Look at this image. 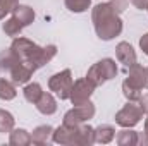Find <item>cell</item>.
<instances>
[{"label":"cell","mask_w":148,"mask_h":146,"mask_svg":"<svg viewBox=\"0 0 148 146\" xmlns=\"http://www.w3.org/2000/svg\"><path fill=\"white\" fill-rule=\"evenodd\" d=\"M147 77H148V67H147ZM147 89H148V81H147Z\"/></svg>","instance_id":"31"},{"label":"cell","mask_w":148,"mask_h":146,"mask_svg":"<svg viewBox=\"0 0 148 146\" xmlns=\"http://www.w3.org/2000/svg\"><path fill=\"white\" fill-rule=\"evenodd\" d=\"M91 21L100 40L109 41L112 38L119 36L122 31V21L119 17V12L112 7L110 2L97 3L95 9L91 10Z\"/></svg>","instance_id":"1"},{"label":"cell","mask_w":148,"mask_h":146,"mask_svg":"<svg viewBox=\"0 0 148 146\" xmlns=\"http://www.w3.org/2000/svg\"><path fill=\"white\" fill-rule=\"evenodd\" d=\"M140 46H141V50L145 52V55H148V33L141 36V40H140Z\"/></svg>","instance_id":"28"},{"label":"cell","mask_w":148,"mask_h":146,"mask_svg":"<svg viewBox=\"0 0 148 146\" xmlns=\"http://www.w3.org/2000/svg\"><path fill=\"white\" fill-rule=\"evenodd\" d=\"M2 29H3V33H5V35H9V36L16 38V36H19V35H21V31H23V26H21V23H19L17 19L10 17V19H7V21L3 23Z\"/></svg>","instance_id":"21"},{"label":"cell","mask_w":148,"mask_h":146,"mask_svg":"<svg viewBox=\"0 0 148 146\" xmlns=\"http://www.w3.org/2000/svg\"><path fill=\"white\" fill-rule=\"evenodd\" d=\"M115 76H117V64H115V60L114 59H102V60H98L97 64H93L90 67V71L86 74V79L95 88H98L105 81H109V79L115 77Z\"/></svg>","instance_id":"3"},{"label":"cell","mask_w":148,"mask_h":146,"mask_svg":"<svg viewBox=\"0 0 148 146\" xmlns=\"http://www.w3.org/2000/svg\"><path fill=\"white\" fill-rule=\"evenodd\" d=\"M138 103H140V107L143 108V112H145V113H148V93L145 95V96H141V98L138 100Z\"/></svg>","instance_id":"29"},{"label":"cell","mask_w":148,"mask_h":146,"mask_svg":"<svg viewBox=\"0 0 148 146\" xmlns=\"http://www.w3.org/2000/svg\"><path fill=\"white\" fill-rule=\"evenodd\" d=\"M115 57H117V60L121 64H124L126 69H129L131 65L136 64V52L127 41H121L115 46Z\"/></svg>","instance_id":"8"},{"label":"cell","mask_w":148,"mask_h":146,"mask_svg":"<svg viewBox=\"0 0 148 146\" xmlns=\"http://www.w3.org/2000/svg\"><path fill=\"white\" fill-rule=\"evenodd\" d=\"M147 69L141 67L138 62L129 67V76L122 83V93L129 102H138L143 96V89L147 88Z\"/></svg>","instance_id":"2"},{"label":"cell","mask_w":148,"mask_h":146,"mask_svg":"<svg viewBox=\"0 0 148 146\" xmlns=\"http://www.w3.org/2000/svg\"><path fill=\"white\" fill-rule=\"evenodd\" d=\"M10 14H12L14 19H17V21L21 23L23 28L29 26V24L35 21V10H33L29 5H21V3H17Z\"/></svg>","instance_id":"11"},{"label":"cell","mask_w":148,"mask_h":146,"mask_svg":"<svg viewBox=\"0 0 148 146\" xmlns=\"http://www.w3.org/2000/svg\"><path fill=\"white\" fill-rule=\"evenodd\" d=\"M14 129V115L0 108V132H10Z\"/></svg>","instance_id":"22"},{"label":"cell","mask_w":148,"mask_h":146,"mask_svg":"<svg viewBox=\"0 0 148 146\" xmlns=\"http://www.w3.org/2000/svg\"><path fill=\"white\" fill-rule=\"evenodd\" d=\"M19 62H21V60H19V57L12 52V48L0 52V71H2V72H10Z\"/></svg>","instance_id":"13"},{"label":"cell","mask_w":148,"mask_h":146,"mask_svg":"<svg viewBox=\"0 0 148 146\" xmlns=\"http://www.w3.org/2000/svg\"><path fill=\"white\" fill-rule=\"evenodd\" d=\"M138 143V132L129 131V127H124V131H119L117 134V145L121 146H131Z\"/></svg>","instance_id":"20"},{"label":"cell","mask_w":148,"mask_h":146,"mask_svg":"<svg viewBox=\"0 0 148 146\" xmlns=\"http://www.w3.org/2000/svg\"><path fill=\"white\" fill-rule=\"evenodd\" d=\"M16 5H17V0H0V21L7 14H10Z\"/></svg>","instance_id":"24"},{"label":"cell","mask_w":148,"mask_h":146,"mask_svg":"<svg viewBox=\"0 0 148 146\" xmlns=\"http://www.w3.org/2000/svg\"><path fill=\"white\" fill-rule=\"evenodd\" d=\"M136 145H143V146H148V132H138V143Z\"/></svg>","instance_id":"26"},{"label":"cell","mask_w":148,"mask_h":146,"mask_svg":"<svg viewBox=\"0 0 148 146\" xmlns=\"http://www.w3.org/2000/svg\"><path fill=\"white\" fill-rule=\"evenodd\" d=\"M143 108L136 102H129L115 113V122L121 127H134L141 119H143Z\"/></svg>","instance_id":"6"},{"label":"cell","mask_w":148,"mask_h":146,"mask_svg":"<svg viewBox=\"0 0 148 146\" xmlns=\"http://www.w3.org/2000/svg\"><path fill=\"white\" fill-rule=\"evenodd\" d=\"M52 134H53V127L45 124V126H38L36 129L33 131L31 134V143L35 145H47L50 139H52Z\"/></svg>","instance_id":"14"},{"label":"cell","mask_w":148,"mask_h":146,"mask_svg":"<svg viewBox=\"0 0 148 146\" xmlns=\"http://www.w3.org/2000/svg\"><path fill=\"white\" fill-rule=\"evenodd\" d=\"M147 9H148V7H147Z\"/></svg>","instance_id":"32"},{"label":"cell","mask_w":148,"mask_h":146,"mask_svg":"<svg viewBox=\"0 0 148 146\" xmlns=\"http://www.w3.org/2000/svg\"><path fill=\"white\" fill-rule=\"evenodd\" d=\"M9 134H10L9 143L14 146H26L31 143V134L26 129H12Z\"/></svg>","instance_id":"17"},{"label":"cell","mask_w":148,"mask_h":146,"mask_svg":"<svg viewBox=\"0 0 148 146\" xmlns=\"http://www.w3.org/2000/svg\"><path fill=\"white\" fill-rule=\"evenodd\" d=\"M35 105H36L38 112L43 113V115H52V113L57 112V102H55V98H53L52 93H45L43 91V95L40 96V100Z\"/></svg>","instance_id":"12"},{"label":"cell","mask_w":148,"mask_h":146,"mask_svg":"<svg viewBox=\"0 0 148 146\" xmlns=\"http://www.w3.org/2000/svg\"><path fill=\"white\" fill-rule=\"evenodd\" d=\"M64 3L71 12L79 14V12L88 10V7L91 5V0H64Z\"/></svg>","instance_id":"23"},{"label":"cell","mask_w":148,"mask_h":146,"mask_svg":"<svg viewBox=\"0 0 148 146\" xmlns=\"http://www.w3.org/2000/svg\"><path fill=\"white\" fill-rule=\"evenodd\" d=\"M127 2H129V0H112L110 3H112V7H114V9L121 14V12H124V10H126Z\"/></svg>","instance_id":"25"},{"label":"cell","mask_w":148,"mask_h":146,"mask_svg":"<svg viewBox=\"0 0 148 146\" xmlns=\"http://www.w3.org/2000/svg\"><path fill=\"white\" fill-rule=\"evenodd\" d=\"M79 127V126H77ZM77 127H67V126H60L57 129H53L52 134V141L59 143V145H74L76 143V134H77Z\"/></svg>","instance_id":"9"},{"label":"cell","mask_w":148,"mask_h":146,"mask_svg":"<svg viewBox=\"0 0 148 146\" xmlns=\"http://www.w3.org/2000/svg\"><path fill=\"white\" fill-rule=\"evenodd\" d=\"M129 2H131L136 9H141V10L148 7V0H129Z\"/></svg>","instance_id":"27"},{"label":"cell","mask_w":148,"mask_h":146,"mask_svg":"<svg viewBox=\"0 0 148 146\" xmlns=\"http://www.w3.org/2000/svg\"><path fill=\"white\" fill-rule=\"evenodd\" d=\"M93 143H95V129L83 122L77 127V134H76V143L74 145H93Z\"/></svg>","instance_id":"15"},{"label":"cell","mask_w":148,"mask_h":146,"mask_svg":"<svg viewBox=\"0 0 148 146\" xmlns=\"http://www.w3.org/2000/svg\"><path fill=\"white\" fill-rule=\"evenodd\" d=\"M73 72L71 69H64L60 72L53 74L48 81V88L50 91H53L60 100H69L71 91H73Z\"/></svg>","instance_id":"5"},{"label":"cell","mask_w":148,"mask_h":146,"mask_svg":"<svg viewBox=\"0 0 148 146\" xmlns=\"http://www.w3.org/2000/svg\"><path fill=\"white\" fill-rule=\"evenodd\" d=\"M114 138H115V129H114L112 126H109V124L98 126V127L95 129V143L107 145V143H110Z\"/></svg>","instance_id":"16"},{"label":"cell","mask_w":148,"mask_h":146,"mask_svg":"<svg viewBox=\"0 0 148 146\" xmlns=\"http://www.w3.org/2000/svg\"><path fill=\"white\" fill-rule=\"evenodd\" d=\"M93 117H95V105L88 100V102H83L79 105H74V108L66 112L62 124L67 126V127H77V126H81L83 122H88Z\"/></svg>","instance_id":"4"},{"label":"cell","mask_w":148,"mask_h":146,"mask_svg":"<svg viewBox=\"0 0 148 146\" xmlns=\"http://www.w3.org/2000/svg\"><path fill=\"white\" fill-rule=\"evenodd\" d=\"M23 93H24L26 102H29V103H33V105H35L38 100H40V96L43 95V89H41L40 83H28V84L24 86Z\"/></svg>","instance_id":"19"},{"label":"cell","mask_w":148,"mask_h":146,"mask_svg":"<svg viewBox=\"0 0 148 146\" xmlns=\"http://www.w3.org/2000/svg\"><path fill=\"white\" fill-rule=\"evenodd\" d=\"M33 72H35V71H33L28 64L19 62L9 74H10V81H12L14 84H26V83H29Z\"/></svg>","instance_id":"10"},{"label":"cell","mask_w":148,"mask_h":146,"mask_svg":"<svg viewBox=\"0 0 148 146\" xmlns=\"http://www.w3.org/2000/svg\"><path fill=\"white\" fill-rule=\"evenodd\" d=\"M93 89H95V86H93L86 77L77 79L73 84V91H71L69 100L73 102V105H79V103H83V102H88L90 96H91V93H93Z\"/></svg>","instance_id":"7"},{"label":"cell","mask_w":148,"mask_h":146,"mask_svg":"<svg viewBox=\"0 0 148 146\" xmlns=\"http://www.w3.org/2000/svg\"><path fill=\"white\" fill-rule=\"evenodd\" d=\"M145 131L148 132V117H147V120H145Z\"/></svg>","instance_id":"30"},{"label":"cell","mask_w":148,"mask_h":146,"mask_svg":"<svg viewBox=\"0 0 148 146\" xmlns=\"http://www.w3.org/2000/svg\"><path fill=\"white\" fill-rule=\"evenodd\" d=\"M16 96H17L16 84H14L12 81L5 79V77H2V79H0V100L9 102V100H14Z\"/></svg>","instance_id":"18"}]
</instances>
